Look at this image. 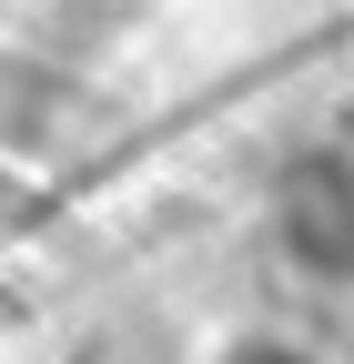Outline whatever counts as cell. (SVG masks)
<instances>
[{
	"label": "cell",
	"mask_w": 354,
	"mask_h": 364,
	"mask_svg": "<svg viewBox=\"0 0 354 364\" xmlns=\"http://www.w3.org/2000/svg\"><path fill=\"white\" fill-rule=\"evenodd\" d=\"M274 243L314 284H354V152H304L274 182Z\"/></svg>",
	"instance_id": "cell-1"
},
{
	"label": "cell",
	"mask_w": 354,
	"mask_h": 364,
	"mask_svg": "<svg viewBox=\"0 0 354 364\" xmlns=\"http://www.w3.org/2000/svg\"><path fill=\"white\" fill-rule=\"evenodd\" d=\"M223 364H314V354H304V344H284V334H243Z\"/></svg>",
	"instance_id": "cell-2"
}]
</instances>
